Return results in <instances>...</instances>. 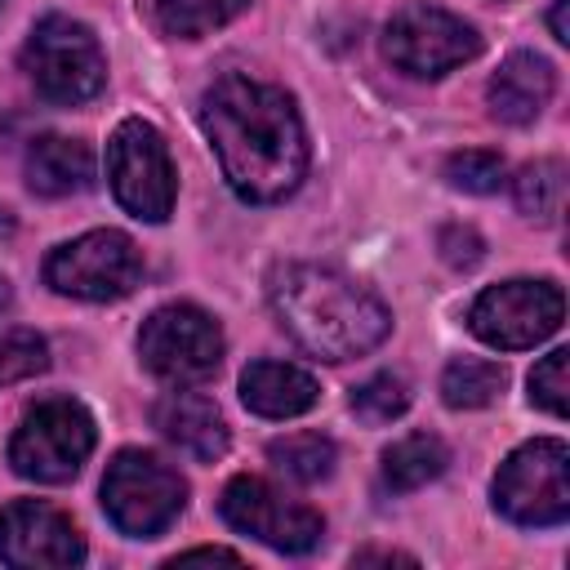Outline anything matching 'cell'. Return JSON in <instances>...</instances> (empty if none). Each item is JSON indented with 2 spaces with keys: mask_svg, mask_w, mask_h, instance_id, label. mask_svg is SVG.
I'll return each mask as SVG.
<instances>
[{
  "mask_svg": "<svg viewBox=\"0 0 570 570\" xmlns=\"http://www.w3.org/2000/svg\"><path fill=\"white\" fill-rule=\"evenodd\" d=\"M191 561H227V566H240V557L227 552V548H191V552H178L174 557V566H191Z\"/></svg>",
  "mask_w": 570,
  "mask_h": 570,
  "instance_id": "83f0119b",
  "label": "cell"
},
{
  "mask_svg": "<svg viewBox=\"0 0 570 570\" xmlns=\"http://www.w3.org/2000/svg\"><path fill=\"white\" fill-rule=\"evenodd\" d=\"M566 365H570V352L566 347H557V352H548L534 370H530V401L534 405H543L548 414H566V392H570V383H566Z\"/></svg>",
  "mask_w": 570,
  "mask_h": 570,
  "instance_id": "484cf974",
  "label": "cell"
},
{
  "mask_svg": "<svg viewBox=\"0 0 570 570\" xmlns=\"http://www.w3.org/2000/svg\"><path fill=\"white\" fill-rule=\"evenodd\" d=\"M45 365H49V347L36 330H22V325L0 330V387L22 383V379L40 374Z\"/></svg>",
  "mask_w": 570,
  "mask_h": 570,
  "instance_id": "cb8c5ba5",
  "label": "cell"
},
{
  "mask_svg": "<svg viewBox=\"0 0 570 570\" xmlns=\"http://www.w3.org/2000/svg\"><path fill=\"white\" fill-rule=\"evenodd\" d=\"M267 459H272L276 472H285L289 481L316 485V481H325V476L334 472L338 450H334V441L321 436V432H289V436H281V441L267 445Z\"/></svg>",
  "mask_w": 570,
  "mask_h": 570,
  "instance_id": "ffe728a7",
  "label": "cell"
},
{
  "mask_svg": "<svg viewBox=\"0 0 570 570\" xmlns=\"http://www.w3.org/2000/svg\"><path fill=\"white\" fill-rule=\"evenodd\" d=\"M22 71L40 98L62 107L89 102L107 85V58L98 36L67 13H49L31 27L22 45Z\"/></svg>",
  "mask_w": 570,
  "mask_h": 570,
  "instance_id": "3957f363",
  "label": "cell"
},
{
  "mask_svg": "<svg viewBox=\"0 0 570 570\" xmlns=\"http://www.w3.org/2000/svg\"><path fill=\"white\" fill-rule=\"evenodd\" d=\"M316 396H321V383L289 361H254L240 374V401L263 419H294L312 410Z\"/></svg>",
  "mask_w": 570,
  "mask_h": 570,
  "instance_id": "2e32d148",
  "label": "cell"
},
{
  "mask_svg": "<svg viewBox=\"0 0 570 570\" xmlns=\"http://www.w3.org/2000/svg\"><path fill=\"white\" fill-rule=\"evenodd\" d=\"M361 561H405V566H414V557H405V552H356V566Z\"/></svg>",
  "mask_w": 570,
  "mask_h": 570,
  "instance_id": "f546056e",
  "label": "cell"
},
{
  "mask_svg": "<svg viewBox=\"0 0 570 570\" xmlns=\"http://www.w3.org/2000/svg\"><path fill=\"white\" fill-rule=\"evenodd\" d=\"M494 508L530 530L561 525L570 517V450L557 436L525 441L494 472Z\"/></svg>",
  "mask_w": 570,
  "mask_h": 570,
  "instance_id": "5b68a950",
  "label": "cell"
},
{
  "mask_svg": "<svg viewBox=\"0 0 570 570\" xmlns=\"http://www.w3.org/2000/svg\"><path fill=\"white\" fill-rule=\"evenodd\" d=\"M9 298H13V289H9V281H4V276H0V312H4V307H9Z\"/></svg>",
  "mask_w": 570,
  "mask_h": 570,
  "instance_id": "4dcf8cb0",
  "label": "cell"
},
{
  "mask_svg": "<svg viewBox=\"0 0 570 570\" xmlns=\"http://www.w3.org/2000/svg\"><path fill=\"white\" fill-rule=\"evenodd\" d=\"M138 356L156 379H165L174 387L205 383L223 365V330L209 312H200L191 303H165L142 321Z\"/></svg>",
  "mask_w": 570,
  "mask_h": 570,
  "instance_id": "52a82bcc",
  "label": "cell"
},
{
  "mask_svg": "<svg viewBox=\"0 0 570 570\" xmlns=\"http://www.w3.org/2000/svg\"><path fill=\"white\" fill-rule=\"evenodd\" d=\"M552 89H557V71H552L548 58H539V53H508L499 62V71L490 76V85H485V102H490L494 120L530 125L552 102Z\"/></svg>",
  "mask_w": 570,
  "mask_h": 570,
  "instance_id": "9a60e30c",
  "label": "cell"
},
{
  "mask_svg": "<svg viewBox=\"0 0 570 570\" xmlns=\"http://www.w3.org/2000/svg\"><path fill=\"white\" fill-rule=\"evenodd\" d=\"M561 316H566V298L552 281H503L472 303L468 325L481 343L521 352L552 338L561 330Z\"/></svg>",
  "mask_w": 570,
  "mask_h": 570,
  "instance_id": "30bf717a",
  "label": "cell"
},
{
  "mask_svg": "<svg viewBox=\"0 0 570 570\" xmlns=\"http://www.w3.org/2000/svg\"><path fill=\"white\" fill-rule=\"evenodd\" d=\"M142 276V254L138 245L116 232V227H98L85 232L67 245H58L45 258V281L49 289L67 294V298H85V303H111L125 298Z\"/></svg>",
  "mask_w": 570,
  "mask_h": 570,
  "instance_id": "ba28073f",
  "label": "cell"
},
{
  "mask_svg": "<svg viewBox=\"0 0 570 570\" xmlns=\"http://www.w3.org/2000/svg\"><path fill=\"white\" fill-rule=\"evenodd\" d=\"M249 0H156V22L165 36L178 40H196L223 22H232L236 13H245Z\"/></svg>",
  "mask_w": 570,
  "mask_h": 570,
  "instance_id": "7402d4cb",
  "label": "cell"
},
{
  "mask_svg": "<svg viewBox=\"0 0 570 570\" xmlns=\"http://www.w3.org/2000/svg\"><path fill=\"white\" fill-rule=\"evenodd\" d=\"M272 312L281 330L321 361H352L374 352L392 316L379 294H370L361 281L343 276L338 267L321 263H285L272 272Z\"/></svg>",
  "mask_w": 570,
  "mask_h": 570,
  "instance_id": "7a4b0ae2",
  "label": "cell"
},
{
  "mask_svg": "<svg viewBox=\"0 0 570 570\" xmlns=\"http://www.w3.org/2000/svg\"><path fill=\"white\" fill-rule=\"evenodd\" d=\"M445 463H450V450H445L441 436L410 432V436H401L383 450V485L396 490V494H410V490L436 481L445 472Z\"/></svg>",
  "mask_w": 570,
  "mask_h": 570,
  "instance_id": "ac0fdd59",
  "label": "cell"
},
{
  "mask_svg": "<svg viewBox=\"0 0 570 570\" xmlns=\"http://www.w3.org/2000/svg\"><path fill=\"white\" fill-rule=\"evenodd\" d=\"M410 410V383L401 374H374L352 392V414L370 428H383Z\"/></svg>",
  "mask_w": 570,
  "mask_h": 570,
  "instance_id": "603a6c76",
  "label": "cell"
},
{
  "mask_svg": "<svg viewBox=\"0 0 570 570\" xmlns=\"http://www.w3.org/2000/svg\"><path fill=\"white\" fill-rule=\"evenodd\" d=\"M94 183V156L85 142L45 134L27 147V187L36 196H71Z\"/></svg>",
  "mask_w": 570,
  "mask_h": 570,
  "instance_id": "e0dca14e",
  "label": "cell"
},
{
  "mask_svg": "<svg viewBox=\"0 0 570 570\" xmlns=\"http://www.w3.org/2000/svg\"><path fill=\"white\" fill-rule=\"evenodd\" d=\"M383 49L401 71L432 80V76H445V71L472 62L481 53V36H476V27H468L463 18H454L436 4H405L392 13V22L383 31Z\"/></svg>",
  "mask_w": 570,
  "mask_h": 570,
  "instance_id": "8fae6325",
  "label": "cell"
},
{
  "mask_svg": "<svg viewBox=\"0 0 570 570\" xmlns=\"http://www.w3.org/2000/svg\"><path fill=\"white\" fill-rule=\"evenodd\" d=\"M183 503H187V481L165 459H156L147 450H120L107 463L102 508L120 534L156 539L160 530H169V521L183 512Z\"/></svg>",
  "mask_w": 570,
  "mask_h": 570,
  "instance_id": "8992f818",
  "label": "cell"
},
{
  "mask_svg": "<svg viewBox=\"0 0 570 570\" xmlns=\"http://www.w3.org/2000/svg\"><path fill=\"white\" fill-rule=\"evenodd\" d=\"M0 4H4V0H0Z\"/></svg>",
  "mask_w": 570,
  "mask_h": 570,
  "instance_id": "1f68e13d",
  "label": "cell"
},
{
  "mask_svg": "<svg viewBox=\"0 0 570 570\" xmlns=\"http://www.w3.org/2000/svg\"><path fill=\"white\" fill-rule=\"evenodd\" d=\"M436 249H441V258L450 263V267H459V272H468V267H476L481 263V236L472 232V227H463V223H445L441 232H436Z\"/></svg>",
  "mask_w": 570,
  "mask_h": 570,
  "instance_id": "4316f807",
  "label": "cell"
},
{
  "mask_svg": "<svg viewBox=\"0 0 570 570\" xmlns=\"http://www.w3.org/2000/svg\"><path fill=\"white\" fill-rule=\"evenodd\" d=\"M512 196H517V209L525 218L552 223L561 214V200H566V165L557 156L521 165V174L512 178Z\"/></svg>",
  "mask_w": 570,
  "mask_h": 570,
  "instance_id": "44dd1931",
  "label": "cell"
},
{
  "mask_svg": "<svg viewBox=\"0 0 570 570\" xmlns=\"http://www.w3.org/2000/svg\"><path fill=\"white\" fill-rule=\"evenodd\" d=\"M94 450V419L71 396L36 401L9 436V463L18 476L40 485H62L80 472Z\"/></svg>",
  "mask_w": 570,
  "mask_h": 570,
  "instance_id": "277c9868",
  "label": "cell"
},
{
  "mask_svg": "<svg viewBox=\"0 0 570 570\" xmlns=\"http://www.w3.org/2000/svg\"><path fill=\"white\" fill-rule=\"evenodd\" d=\"M107 178L116 200L142 218V223H165L174 209V160L156 125L147 120H120L111 142H107Z\"/></svg>",
  "mask_w": 570,
  "mask_h": 570,
  "instance_id": "9c48e42d",
  "label": "cell"
},
{
  "mask_svg": "<svg viewBox=\"0 0 570 570\" xmlns=\"http://www.w3.org/2000/svg\"><path fill=\"white\" fill-rule=\"evenodd\" d=\"M548 22H552V36H557V40L566 45V40H570V31H566V0H557V4H552Z\"/></svg>",
  "mask_w": 570,
  "mask_h": 570,
  "instance_id": "f1b7e54d",
  "label": "cell"
},
{
  "mask_svg": "<svg viewBox=\"0 0 570 570\" xmlns=\"http://www.w3.org/2000/svg\"><path fill=\"white\" fill-rule=\"evenodd\" d=\"M200 125L218 151L227 187L240 200L272 205L303 183L307 134L285 89L232 71L205 89Z\"/></svg>",
  "mask_w": 570,
  "mask_h": 570,
  "instance_id": "6da1fadb",
  "label": "cell"
},
{
  "mask_svg": "<svg viewBox=\"0 0 570 570\" xmlns=\"http://www.w3.org/2000/svg\"><path fill=\"white\" fill-rule=\"evenodd\" d=\"M218 512L232 530L254 534L258 543L276 548V552H312L325 534V521L316 508L285 499L276 485H267L263 476H232L223 485Z\"/></svg>",
  "mask_w": 570,
  "mask_h": 570,
  "instance_id": "7c38bea8",
  "label": "cell"
},
{
  "mask_svg": "<svg viewBox=\"0 0 570 570\" xmlns=\"http://www.w3.org/2000/svg\"><path fill=\"white\" fill-rule=\"evenodd\" d=\"M508 383V370L499 361H481V356H463L450 361L441 374V396L450 410H481L490 405Z\"/></svg>",
  "mask_w": 570,
  "mask_h": 570,
  "instance_id": "d6986e66",
  "label": "cell"
},
{
  "mask_svg": "<svg viewBox=\"0 0 570 570\" xmlns=\"http://www.w3.org/2000/svg\"><path fill=\"white\" fill-rule=\"evenodd\" d=\"M445 178H450V187H459V191L490 196V191L503 187V156H494V151H476V147L454 151V156L445 160Z\"/></svg>",
  "mask_w": 570,
  "mask_h": 570,
  "instance_id": "d4e9b609",
  "label": "cell"
},
{
  "mask_svg": "<svg viewBox=\"0 0 570 570\" xmlns=\"http://www.w3.org/2000/svg\"><path fill=\"white\" fill-rule=\"evenodd\" d=\"M0 561L13 570H67L85 561V539L58 508L13 499L0 512Z\"/></svg>",
  "mask_w": 570,
  "mask_h": 570,
  "instance_id": "4fadbf2b",
  "label": "cell"
},
{
  "mask_svg": "<svg viewBox=\"0 0 570 570\" xmlns=\"http://www.w3.org/2000/svg\"><path fill=\"white\" fill-rule=\"evenodd\" d=\"M151 423H156V432L169 441V445H178V450H187L191 459H200V463H214V459H223L227 454V423H223V410L209 401V396H200V392H165L160 401H156V410H151Z\"/></svg>",
  "mask_w": 570,
  "mask_h": 570,
  "instance_id": "5bb4252c",
  "label": "cell"
}]
</instances>
